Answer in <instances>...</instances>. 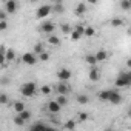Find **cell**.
Instances as JSON below:
<instances>
[{
    "label": "cell",
    "instance_id": "4",
    "mask_svg": "<svg viewBox=\"0 0 131 131\" xmlns=\"http://www.w3.org/2000/svg\"><path fill=\"white\" fill-rule=\"evenodd\" d=\"M52 13V6L51 5H42V6H39L37 8V11H36V19H39V20H43L45 17H48L49 14Z\"/></svg>",
    "mask_w": 131,
    "mask_h": 131
},
{
    "label": "cell",
    "instance_id": "33",
    "mask_svg": "<svg viewBox=\"0 0 131 131\" xmlns=\"http://www.w3.org/2000/svg\"><path fill=\"white\" fill-rule=\"evenodd\" d=\"M48 60H49V52L48 51H45V52L37 56V62H48Z\"/></svg>",
    "mask_w": 131,
    "mask_h": 131
},
{
    "label": "cell",
    "instance_id": "26",
    "mask_svg": "<svg viewBox=\"0 0 131 131\" xmlns=\"http://www.w3.org/2000/svg\"><path fill=\"white\" fill-rule=\"evenodd\" d=\"M88 119H90V116H88V113H85V111H80V113L77 114V122H79V123H85Z\"/></svg>",
    "mask_w": 131,
    "mask_h": 131
},
{
    "label": "cell",
    "instance_id": "13",
    "mask_svg": "<svg viewBox=\"0 0 131 131\" xmlns=\"http://www.w3.org/2000/svg\"><path fill=\"white\" fill-rule=\"evenodd\" d=\"M88 77H90L91 82H97V80L100 79V71H99V68H97V67L90 68V74H88Z\"/></svg>",
    "mask_w": 131,
    "mask_h": 131
},
{
    "label": "cell",
    "instance_id": "31",
    "mask_svg": "<svg viewBox=\"0 0 131 131\" xmlns=\"http://www.w3.org/2000/svg\"><path fill=\"white\" fill-rule=\"evenodd\" d=\"M76 100H77V103H80V105H86V103H88V96H86V94H79V96L76 97Z\"/></svg>",
    "mask_w": 131,
    "mask_h": 131
},
{
    "label": "cell",
    "instance_id": "17",
    "mask_svg": "<svg viewBox=\"0 0 131 131\" xmlns=\"http://www.w3.org/2000/svg\"><path fill=\"white\" fill-rule=\"evenodd\" d=\"M110 25H111L113 28H120V26L125 25V20H123L122 17H113V19L110 20Z\"/></svg>",
    "mask_w": 131,
    "mask_h": 131
},
{
    "label": "cell",
    "instance_id": "40",
    "mask_svg": "<svg viewBox=\"0 0 131 131\" xmlns=\"http://www.w3.org/2000/svg\"><path fill=\"white\" fill-rule=\"evenodd\" d=\"M45 131H60L59 128H54V126H49V125H46V129Z\"/></svg>",
    "mask_w": 131,
    "mask_h": 131
},
{
    "label": "cell",
    "instance_id": "5",
    "mask_svg": "<svg viewBox=\"0 0 131 131\" xmlns=\"http://www.w3.org/2000/svg\"><path fill=\"white\" fill-rule=\"evenodd\" d=\"M54 31H56V23L51 20H43V23L40 25V32L51 36V34H54Z\"/></svg>",
    "mask_w": 131,
    "mask_h": 131
},
{
    "label": "cell",
    "instance_id": "41",
    "mask_svg": "<svg viewBox=\"0 0 131 131\" xmlns=\"http://www.w3.org/2000/svg\"><path fill=\"white\" fill-rule=\"evenodd\" d=\"M105 131H119V129H114V128H110V129H105Z\"/></svg>",
    "mask_w": 131,
    "mask_h": 131
},
{
    "label": "cell",
    "instance_id": "24",
    "mask_svg": "<svg viewBox=\"0 0 131 131\" xmlns=\"http://www.w3.org/2000/svg\"><path fill=\"white\" fill-rule=\"evenodd\" d=\"M54 100H56V102H57V103H59V105H60L62 108L68 105V97H67V96H57V97H56Z\"/></svg>",
    "mask_w": 131,
    "mask_h": 131
},
{
    "label": "cell",
    "instance_id": "32",
    "mask_svg": "<svg viewBox=\"0 0 131 131\" xmlns=\"http://www.w3.org/2000/svg\"><path fill=\"white\" fill-rule=\"evenodd\" d=\"M120 8L123 11H129L131 9V0H122V2H120Z\"/></svg>",
    "mask_w": 131,
    "mask_h": 131
},
{
    "label": "cell",
    "instance_id": "3",
    "mask_svg": "<svg viewBox=\"0 0 131 131\" xmlns=\"http://www.w3.org/2000/svg\"><path fill=\"white\" fill-rule=\"evenodd\" d=\"M52 90L57 93V96H68L71 93V85L70 82H57V85H54Z\"/></svg>",
    "mask_w": 131,
    "mask_h": 131
},
{
    "label": "cell",
    "instance_id": "34",
    "mask_svg": "<svg viewBox=\"0 0 131 131\" xmlns=\"http://www.w3.org/2000/svg\"><path fill=\"white\" fill-rule=\"evenodd\" d=\"M60 29H62L63 34H67V36H70V32H71V28H70L68 23H60Z\"/></svg>",
    "mask_w": 131,
    "mask_h": 131
},
{
    "label": "cell",
    "instance_id": "30",
    "mask_svg": "<svg viewBox=\"0 0 131 131\" xmlns=\"http://www.w3.org/2000/svg\"><path fill=\"white\" fill-rule=\"evenodd\" d=\"M8 103H9L8 93H0V105H8Z\"/></svg>",
    "mask_w": 131,
    "mask_h": 131
},
{
    "label": "cell",
    "instance_id": "29",
    "mask_svg": "<svg viewBox=\"0 0 131 131\" xmlns=\"http://www.w3.org/2000/svg\"><path fill=\"white\" fill-rule=\"evenodd\" d=\"M17 116H20V119L22 120H25V122H28L29 119H31V111L29 110H23L20 114H17Z\"/></svg>",
    "mask_w": 131,
    "mask_h": 131
},
{
    "label": "cell",
    "instance_id": "42",
    "mask_svg": "<svg viewBox=\"0 0 131 131\" xmlns=\"http://www.w3.org/2000/svg\"><path fill=\"white\" fill-rule=\"evenodd\" d=\"M74 131H76V129H74Z\"/></svg>",
    "mask_w": 131,
    "mask_h": 131
},
{
    "label": "cell",
    "instance_id": "7",
    "mask_svg": "<svg viewBox=\"0 0 131 131\" xmlns=\"http://www.w3.org/2000/svg\"><path fill=\"white\" fill-rule=\"evenodd\" d=\"M56 74H57L59 82H70V79H71V76H73L71 70H68V68H60Z\"/></svg>",
    "mask_w": 131,
    "mask_h": 131
},
{
    "label": "cell",
    "instance_id": "18",
    "mask_svg": "<svg viewBox=\"0 0 131 131\" xmlns=\"http://www.w3.org/2000/svg\"><path fill=\"white\" fill-rule=\"evenodd\" d=\"M110 91H111V90H102V91H99V93H97V99H99L100 102H108V99H110Z\"/></svg>",
    "mask_w": 131,
    "mask_h": 131
},
{
    "label": "cell",
    "instance_id": "11",
    "mask_svg": "<svg viewBox=\"0 0 131 131\" xmlns=\"http://www.w3.org/2000/svg\"><path fill=\"white\" fill-rule=\"evenodd\" d=\"M86 11H88V5H86L85 2H79V3L74 6V14H76V16H83Z\"/></svg>",
    "mask_w": 131,
    "mask_h": 131
},
{
    "label": "cell",
    "instance_id": "27",
    "mask_svg": "<svg viewBox=\"0 0 131 131\" xmlns=\"http://www.w3.org/2000/svg\"><path fill=\"white\" fill-rule=\"evenodd\" d=\"M85 26H86L85 23H77V25H74V28H73V29H74L76 32H79V34L83 37V32H85Z\"/></svg>",
    "mask_w": 131,
    "mask_h": 131
},
{
    "label": "cell",
    "instance_id": "35",
    "mask_svg": "<svg viewBox=\"0 0 131 131\" xmlns=\"http://www.w3.org/2000/svg\"><path fill=\"white\" fill-rule=\"evenodd\" d=\"M70 37H71V40H73V42H77V40H80V39H82V36H80L79 32H76L74 29H71V32H70Z\"/></svg>",
    "mask_w": 131,
    "mask_h": 131
},
{
    "label": "cell",
    "instance_id": "12",
    "mask_svg": "<svg viewBox=\"0 0 131 131\" xmlns=\"http://www.w3.org/2000/svg\"><path fill=\"white\" fill-rule=\"evenodd\" d=\"M60 43H62V40L56 34H51L46 37V45H49V46H60Z\"/></svg>",
    "mask_w": 131,
    "mask_h": 131
},
{
    "label": "cell",
    "instance_id": "21",
    "mask_svg": "<svg viewBox=\"0 0 131 131\" xmlns=\"http://www.w3.org/2000/svg\"><path fill=\"white\" fill-rule=\"evenodd\" d=\"M5 52H6V46L5 45H0V67H6Z\"/></svg>",
    "mask_w": 131,
    "mask_h": 131
},
{
    "label": "cell",
    "instance_id": "38",
    "mask_svg": "<svg viewBox=\"0 0 131 131\" xmlns=\"http://www.w3.org/2000/svg\"><path fill=\"white\" fill-rule=\"evenodd\" d=\"M3 20H8V14L3 9H0V22H3Z\"/></svg>",
    "mask_w": 131,
    "mask_h": 131
},
{
    "label": "cell",
    "instance_id": "14",
    "mask_svg": "<svg viewBox=\"0 0 131 131\" xmlns=\"http://www.w3.org/2000/svg\"><path fill=\"white\" fill-rule=\"evenodd\" d=\"M108 52H106V49H99V51H96V54H94V57H96V62L99 63V62H105L106 59H108Z\"/></svg>",
    "mask_w": 131,
    "mask_h": 131
},
{
    "label": "cell",
    "instance_id": "25",
    "mask_svg": "<svg viewBox=\"0 0 131 131\" xmlns=\"http://www.w3.org/2000/svg\"><path fill=\"white\" fill-rule=\"evenodd\" d=\"M94 36H96V29H94L93 26L86 25V26H85V32H83V37H94Z\"/></svg>",
    "mask_w": 131,
    "mask_h": 131
},
{
    "label": "cell",
    "instance_id": "2",
    "mask_svg": "<svg viewBox=\"0 0 131 131\" xmlns=\"http://www.w3.org/2000/svg\"><path fill=\"white\" fill-rule=\"evenodd\" d=\"M37 94V85L34 82H25L20 86V96L22 97H34Z\"/></svg>",
    "mask_w": 131,
    "mask_h": 131
},
{
    "label": "cell",
    "instance_id": "39",
    "mask_svg": "<svg viewBox=\"0 0 131 131\" xmlns=\"http://www.w3.org/2000/svg\"><path fill=\"white\" fill-rule=\"evenodd\" d=\"M11 80H9V77H2V79H0V83H2V85H6V83H9Z\"/></svg>",
    "mask_w": 131,
    "mask_h": 131
},
{
    "label": "cell",
    "instance_id": "36",
    "mask_svg": "<svg viewBox=\"0 0 131 131\" xmlns=\"http://www.w3.org/2000/svg\"><path fill=\"white\" fill-rule=\"evenodd\" d=\"M14 123H16L17 126H23L26 122H25V120H22V119H20V116H17V114H16V117H14Z\"/></svg>",
    "mask_w": 131,
    "mask_h": 131
},
{
    "label": "cell",
    "instance_id": "16",
    "mask_svg": "<svg viewBox=\"0 0 131 131\" xmlns=\"http://www.w3.org/2000/svg\"><path fill=\"white\" fill-rule=\"evenodd\" d=\"M5 60H6V65L16 60V51H14L13 48H6V52H5Z\"/></svg>",
    "mask_w": 131,
    "mask_h": 131
},
{
    "label": "cell",
    "instance_id": "22",
    "mask_svg": "<svg viewBox=\"0 0 131 131\" xmlns=\"http://www.w3.org/2000/svg\"><path fill=\"white\" fill-rule=\"evenodd\" d=\"M52 6V11L54 13H57V14H62V13H65V5L62 3V2H56L54 5H51Z\"/></svg>",
    "mask_w": 131,
    "mask_h": 131
},
{
    "label": "cell",
    "instance_id": "19",
    "mask_svg": "<svg viewBox=\"0 0 131 131\" xmlns=\"http://www.w3.org/2000/svg\"><path fill=\"white\" fill-rule=\"evenodd\" d=\"M13 108H14V111H16L17 114H20L23 110H26V106H25V103H23L22 100H16V102L13 103Z\"/></svg>",
    "mask_w": 131,
    "mask_h": 131
},
{
    "label": "cell",
    "instance_id": "9",
    "mask_svg": "<svg viewBox=\"0 0 131 131\" xmlns=\"http://www.w3.org/2000/svg\"><path fill=\"white\" fill-rule=\"evenodd\" d=\"M17 8H19V3L16 2V0H6L5 2V13L6 14H14L16 11H17Z\"/></svg>",
    "mask_w": 131,
    "mask_h": 131
},
{
    "label": "cell",
    "instance_id": "1",
    "mask_svg": "<svg viewBox=\"0 0 131 131\" xmlns=\"http://www.w3.org/2000/svg\"><path fill=\"white\" fill-rule=\"evenodd\" d=\"M129 85H131V73L129 71H122L114 80V86H117V88H128Z\"/></svg>",
    "mask_w": 131,
    "mask_h": 131
},
{
    "label": "cell",
    "instance_id": "20",
    "mask_svg": "<svg viewBox=\"0 0 131 131\" xmlns=\"http://www.w3.org/2000/svg\"><path fill=\"white\" fill-rule=\"evenodd\" d=\"M76 125H77V122L73 120V119H70V120H67V122L63 123V128L67 129V131H74L76 129Z\"/></svg>",
    "mask_w": 131,
    "mask_h": 131
},
{
    "label": "cell",
    "instance_id": "23",
    "mask_svg": "<svg viewBox=\"0 0 131 131\" xmlns=\"http://www.w3.org/2000/svg\"><path fill=\"white\" fill-rule=\"evenodd\" d=\"M85 62L90 65V68H93V67H96L97 65V62H96V57H94V52L93 54H86L85 56Z\"/></svg>",
    "mask_w": 131,
    "mask_h": 131
},
{
    "label": "cell",
    "instance_id": "37",
    "mask_svg": "<svg viewBox=\"0 0 131 131\" xmlns=\"http://www.w3.org/2000/svg\"><path fill=\"white\" fill-rule=\"evenodd\" d=\"M8 26H9L8 20H3V22H0V31H6V29H8Z\"/></svg>",
    "mask_w": 131,
    "mask_h": 131
},
{
    "label": "cell",
    "instance_id": "28",
    "mask_svg": "<svg viewBox=\"0 0 131 131\" xmlns=\"http://www.w3.org/2000/svg\"><path fill=\"white\" fill-rule=\"evenodd\" d=\"M40 93L43 96H49L52 93V86L51 85H43V86H40Z\"/></svg>",
    "mask_w": 131,
    "mask_h": 131
},
{
    "label": "cell",
    "instance_id": "10",
    "mask_svg": "<svg viewBox=\"0 0 131 131\" xmlns=\"http://www.w3.org/2000/svg\"><path fill=\"white\" fill-rule=\"evenodd\" d=\"M46 110H48L51 114H59V113L62 111V106H60L56 100H49V102L46 103Z\"/></svg>",
    "mask_w": 131,
    "mask_h": 131
},
{
    "label": "cell",
    "instance_id": "6",
    "mask_svg": "<svg viewBox=\"0 0 131 131\" xmlns=\"http://www.w3.org/2000/svg\"><path fill=\"white\" fill-rule=\"evenodd\" d=\"M20 62L25 63V65H28V67H32V65L37 63V56H34L31 51L29 52H23L22 57H20Z\"/></svg>",
    "mask_w": 131,
    "mask_h": 131
},
{
    "label": "cell",
    "instance_id": "8",
    "mask_svg": "<svg viewBox=\"0 0 131 131\" xmlns=\"http://www.w3.org/2000/svg\"><path fill=\"white\" fill-rule=\"evenodd\" d=\"M122 100H123V96L119 93V90H111V91H110V99H108V102H110L111 105H119V103H122Z\"/></svg>",
    "mask_w": 131,
    "mask_h": 131
},
{
    "label": "cell",
    "instance_id": "15",
    "mask_svg": "<svg viewBox=\"0 0 131 131\" xmlns=\"http://www.w3.org/2000/svg\"><path fill=\"white\" fill-rule=\"evenodd\" d=\"M46 49H45V43H42V42H37L34 46H32V54L34 56H39V54H42V52H45Z\"/></svg>",
    "mask_w": 131,
    "mask_h": 131
}]
</instances>
